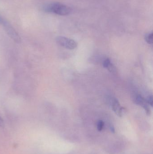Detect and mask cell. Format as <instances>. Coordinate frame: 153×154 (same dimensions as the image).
<instances>
[{
  "instance_id": "9",
  "label": "cell",
  "mask_w": 153,
  "mask_h": 154,
  "mask_svg": "<svg viewBox=\"0 0 153 154\" xmlns=\"http://www.w3.org/2000/svg\"><path fill=\"white\" fill-rule=\"evenodd\" d=\"M146 101H147V103H148L149 105H150L151 106H153V100L152 96H149V97H148V99H147V100H146Z\"/></svg>"
},
{
  "instance_id": "5",
  "label": "cell",
  "mask_w": 153,
  "mask_h": 154,
  "mask_svg": "<svg viewBox=\"0 0 153 154\" xmlns=\"http://www.w3.org/2000/svg\"><path fill=\"white\" fill-rule=\"evenodd\" d=\"M112 108L113 111L119 116H122L123 108L121 106L119 102L116 99H114L112 101Z\"/></svg>"
},
{
  "instance_id": "4",
  "label": "cell",
  "mask_w": 153,
  "mask_h": 154,
  "mask_svg": "<svg viewBox=\"0 0 153 154\" xmlns=\"http://www.w3.org/2000/svg\"><path fill=\"white\" fill-rule=\"evenodd\" d=\"M136 103L143 107L147 115H150L151 114V109H150V108L149 107V106H148L147 101L142 96L138 95L136 97Z\"/></svg>"
},
{
  "instance_id": "7",
  "label": "cell",
  "mask_w": 153,
  "mask_h": 154,
  "mask_svg": "<svg viewBox=\"0 0 153 154\" xmlns=\"http://www.w3.org/2000/svg\"><path fill=\"white\" fill-rule=\"evenodd\" d=\"M104 123L102 120H99L97 124V128L99 131H101L104 127Z\"/></svg>"
},
{
  "instance_id": "6",
  "label": "cell",
  "mask_w": 153,
  "mask_h": 154,
  "mask_svg": "<svg viewBox=\"0 0 153 154\" xmlns=\"http://www.w3.org/2000/svg\"><path fill=\"white\" fill-rule=\"evenodd\" d=\"M146 41V42L149 44H152L153 42V32L148 33L146 35L145 38Z\"/></svg>"
},
{
  "instance_id": "3",
  "label": "cell",
  "mask_w": 153,
  "mask_h": 154,
  "mask_svg": "<svg viewBox=\"0 0 153 154\" xmlns=\"http://www.w3.org/2000/svg\"><path fill=\"white\" fill-rule=\"evenodd\" d=\"M56 41L58 45L68 49H74L77 47V43L74 40L63 36H58Z\"/></svg>"
},
{
  "instance_id": "1",
  "label": "cell",
  "mask_w": 153,
  "mask_h": 154,
  "mask_svg": "<svg viewBox=\"0 0 153 154\" xmlns=\"http://www.w3.org/2000/svg\"><path fill=\"white\" fill-rule=\"evenodd\" d=\"M43 10L46 12L63 16L68 15L71 12L70 7L59 2H52L45 5L43 7Z\"/></svg>"
},
{
  "instance_id": "11",
  "label": "cell",
  "mask_w": 153,
  "mask_h": 154,
  "mask_svg": "<svg viewBox=\"0 0 153 154\" xmlns=\"http://www.w3.org/2000/svg\"><path fill=\"white\" fill-rule=\"evenodd\" d=\"M110 129H111V131H112V132H115L114 131V128H113V127H111V128H110Z\"/></svg>"
},
{
  "instance_id": "10",
  "label": "cell",
  "mask_w": 153,
  "mask_h": 154,
  "mask_svg": "<svg viewBox=\"0 0 153 154\" xmlns=\"http://www.w3.org/2000/svg\"><path fill=\"white\" fill-rule=\"evenodd\" d=\"M4 125V123L3 120L0 117V126L3 127Z\"/></svg>"
},
{
  "instance_id": "2",
  "label": "cell",
  "mask_w": 153,
  "mask_h": 154,
  "mask_svg": "<svg viewBox=\"0 0 153 154\" xmlns=\"http://www.w3.org/2000/svg\"><path fill=\"white\" fill-rule=\"evenodd\" d=\"M0 24L3 26L7 34L14 42L17 43L20 42L21 39L19 34L10 23L1 16H0Z\"/></svg>"
},
{
  "instance_id": "8",
  "label": "cell",
  "mask_w": 153,
  "mask_h": 154,
  "mask_svg": "<svg viewBox=\"0 0 153 154\" xmlns=\"http://www.w3.org/2000/svg\"><path fill=\"white\" fill-rule=\"evenodd\" d=\"M110 61L109 59H107L104 60L103 62V66L105 68H107L109 66L110 64Z\"/></svg>"
}]
</instances>
